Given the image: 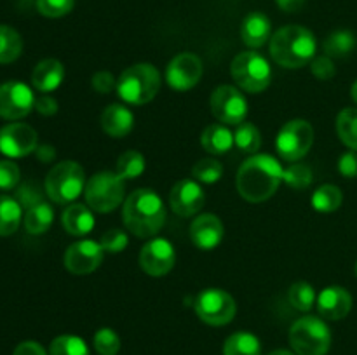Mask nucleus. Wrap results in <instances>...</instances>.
Returning <instances> with one entry per match:
<instances>
[{
  "mask_svg": "<svg viewBox=\"0 0 357 355\" xmlns=\"http://www.w3.org/2000/svg\"><path fill=\"white\" fill-rule=\"evenodd\" d=\"M316 305L323 319L342 320L351 312L352 296L347 289L340 287V285H330L319 292Z\"/></svg>",
  "mask_w": 357,
  "mask_h": 355,
  "instance_id": "a211bd4d",
  "label": "nucleus"
},
{
  "mask_svg": "<svg viewBox=\"0 0 357 355\" xmlns=\"http://www.w3.org/2000/svg\"><path fill=\"white\" fill-rule=\"evenodd\" d=\"M356 275H357V263H356Z\"/></svg>",
  "mask_w": 357,
  "mask_h": 355,
  "instance_id": "864d4df0",
  "label": "nucleus"
},
{
  "mask_svg": "<svg viewBox=\"0 0 357 355\" xmlns=\"http://www.w3.org/2000/svg\"><path fill=\"white\" fill-rule=\"evenodd\" d=\"M135 115L124 104H110L101 113V127L112 138H124L132 131Z\"/></svg>",
  "mask_w": 357,
  "mask_h": 355,
  "instance_id": "aec40b11",
  "label": "nucleus"
},
{
  "mask_svg": "<svg viewBox=\"0 0 357 355\" xmlns=\"http://www.w3.org/2000/svg\"><path fill=\"white\" fill-rule=\"evenodd\" d=\"M37 9L45 17H63L73 9V0H37Z\"/></svg>",
  "mask_w": 357,
  "mask_h": 355,
  "instance_id": "58836bf2",
  "label": "nucleus"
},
{
  "mask_svg": "<svg viewBox=\"0 0 357 355\" xmlns=\"http://www.w3.org/2000/svg\"><path fill=\"white\" fill-rule=\"evenodd\" d=\"M195 313L208 326H225L237 313L236 299L223 289H204L194 301Z\"/></svg>",
  "mask_w": 357,
  "mask_h": 355,
  "instance_id": "1a4fd4ad",
  "label": "nucleus"
},
{
  "mask_svg": "<svg viewBox=\"0 0 357 355\" xmlns=\"http://www.w3.org/2000/svg\"><path fill=\"white\" fill-rule=\"evenodd\" d=\"M282 176L284 167L278 162V159L267 153H257L244 160L237 171V191L248 202H264L278 191Z\"/></svg>",
  "mask_w": 357,
  "mask_h": 355,
  "instance_id": "f257e3e1",
  "label": "nucleus"
},
{
  "mask_svg": "<svg viewBox=\"0 0 357 355\" xmlns=\"http://www.w3.org/2000/svg\"><path fill=\"white\" fill-rule=\"evenodd\" d=\"M312 180V169L309 166H305V164H289L284 169V176H282V183L295 188V190L309 188Z\"/></svg>",
  "mask_w": 357,
  "mask_h": 355,
  "instance_id": "c9c22d12",
  "label": "nucleus"
},
{
  "mask_svg": "<svg viewBox=\"0 0 357 355\" xmlns=\"http://www.w3.org/2000/svg\"><path fill=\"white\" fill-rule=\"evenodd\" d=\"M35 110L38 113L45 115V117H51V115H54L58 111V101L52 96H49V94H42L40 97L35 100Z\"/></svg>",
  "mask_w": 357,
  "mask_h": 355,
  "instance_id": "a18cd8bd",
  "label": "nucleus"
},
{
  "mask_svg": "<svg viewBox=\"0 0 357 355\" xmlns=\"http://www.w3.org/2000/svg\"><path fill=\"white\" fill-rule=\"evenodd\" d=\"M223 355H261V343L253 333L239 331L227 338Z\"/></svg>",
  "mask_w": 357,
  "mask_h": 355,
  "instance_id": "a878e982",
  "label": "nucleus"
},
{
  "mask_svg": "<svg viewBox=\"0 0 357 355\" xmlns=\"http://www.w3.org/2000/svg\"><path fill=\"white\" fill-rule=\"evenodd\" d=\"M35 152H37L38 159L44 160V162H51V160L54 159V155H56L54 148H52V146H47V145L40 146V148H37Z\"/></svg>",
  "mask_w": 357,
  "mask_h": 355,
  "instance_id": "8fccbe9b",
  "label": "nucleus"
},
{
  "mask_svg": "<svg viewBox=\"0 0 357 355\" xmlns=\"http://www.w3.org/2000/svg\"><path fill=\"white\" fill-rule=\"evenodd\" d=\"M93 89L98 90L100 94H108L114 87H117V80L110 72H98L93 75Z\"/></svg>",
  "mask_w": 357,
  "mask_h": 355,
  "instance_id": "37998d69",
  "label": "nucleus"
},
{
  "mask_svg": "<svg viewBox=\"0 0 357 355\" xmlns=\"http://www.w3.org/2000/svg\"><path fill=\"white\" fill-rule=\"evenodd\" d=\"M234 143H236L237 150L243 153H255L260 150L261 146V134L257 129V125H253L251 122H241L239 125H236V132H234Z\"/></svg>",
  "mask_w": 357,
  "mask_h": 355,
  "instance_id": "c756f323",
  "label": "nucleus"
},
{
  "mask_svg": "<svg viewBox=\"0 0 357 355\" xmlns=\"http://www.w3.org/2000/svg\"><path fill=\"white\" fill-rule=\"evenodd\" d=\"M35 108V96L30 87L17 80L0 86V117L20 120Z\"/></svg>",
  "mask_w": 357,
  "mask_h": 355,
  "instance_id": "ddd939ff",
  "label": "nucleus"
},
{
  "mask_svg": "<svg viewBox=\"0 0 357 355\" xmlns=\"http://www.w3.org/2000/svg\"><path fill=\"white\" fill-rule=\"evenodd\" d=\"M272 23L264 13H251L241 24V38L251 49H258L271 38Z\"/></svg>",
  "mask_w": 357,
  "mask_h": 355,
  "instance_id": "4be33fe9",
  "label": "nucleus"
},
{
  "mask_svg": "<svg viewBox=\"0 0 357 355\" xmlns=\"http://www.w3.org/2000/svg\"><path fill=\"white\" fill-rule=\"evenodd\" d=\"M21 171L13 160H0V188L10 190L20 183Z\"/></svg>",
  "mask_w": 357,
  "mask_h": 355,
  "instance_id": "a19ab883",
  "label": "nucleus"
},
{
  "mask_svg": "<svg viewBox=\"0 0 357 355\" xmlns=\"http://www.w3.org/2000/svg\"><path fill=\"white\" fill-rule=\"evenodd\" d=\"M337 132L345 146L357 152V108H344L338 113Z\"/></svg>",
  "mask_w": 357,
  "mask_h": 355,
  "instance_id": "7c9ffc66",
  "label": "nucleus"
},
{
  "mask_svg": "<svg viewBox=\"0 0 357 355\" xmlns=\"http://www.w3.org/2000/svg\"><path fill=\"white\" fill-rule=\"evenodd\" d=\"M268 355H296V354H293V352H289V350H274V352H271Z\"/></svg>",
  "mask_w": 357,
  "mask_h": 355,
  "instance_id": "3c124183",
  "label": "nucleus"
},
{
  "mask_svg": "<svg viewBox=\"0 0 357 355\" xmlns=\"http://www.w3.org/2000/svg\"><path fill=\"white\" fill-rule=\"evenodd\" d=\"M202 77V61L194 52H180L171 59L166 70V80L174 90H188Z\"/></svg>",
  "mask_w": 357,
  "mask_h": 355,
  "instance_id": "2eb2a0df",
  "label": "nucleus"
},
{
  "mask_svg": "<svg viewBox=\"0 0 357 355\" xmlns=\"http://www.w3.org/2000/svg\"><path fill=\"white\" fill-rule=\"evenodd\" d=\"M65 80V66L54 58L44 59L38 63L31 73V84L37 90L47 94L58 89Z\"/></svg>",
  "mask_w": 357,
  "mask_h": 355,
  "instance_id": "412c9836",
  "label": "nucleus"
},
{
  "mask_svg": "<svg viewBox=\"0 0 357 355\" xmlns=\"http://www.w3.org/2000/svg\"><path fill=\"white\" fill-rule=\"evenodd\" d=\"M38 136L31 125L13 122L0 129V153L10 159H21L37 150Z\"/></svg>",
  "mask_w": 357,
  "mask_h": 355,
  "instance_id": "f8f14e48",
  "label": "nucleus"
},
{
  "mask_svg": "<svg viewBox=\"0 0 357 355\" xmlns=\"http://www.w3.org/2000/svg\"><path fill=\"white\" fill-rule=\"evenodd\" d=\"M159 70L149 63H138L126 68L117 79V94L129 104H145L157 96L160 89Z\"/></svg>",
  "mask_w": 357,
  "mask_h": 355,
  "instance_id": "20e7f679",
  "label": "nucleus"
},
{
  "mask_svg": "<svg viewBox=\"0 0 357 355\" xmlns=\"http://www.w3.org/2000/svg\"><path fill=\"white\" fill-rule=\"evenodd\" d=\"M204 191L195 180H180L169 194L171 209L183 218L197 214L204 207Z\"/></svg>",
  "mask_w": 357,
  "mask_h": 355,
  "instance_id": "f3484780",
  "label": "nucleus"
},
{
  "mask_svg": "<svg viewBox=\"0 0 357 355\" xmlns=\"http://www.w3.org/2000/svg\"><path fill=\"white\" fill-rule=\"evenodd\" d=\"M126 183L117 173L101 171L86 183V204L96 212H110L124 200Z\"/></svg>",
  "mask_w": 357,
  "mask_h": 355,
  "instance_id": "6e6552de",
  "label": "nucleus"
},
{
  "mask_svg": "<svg viewBox=\"0 0 357 355\" xmlns=\"http://www.w3.org/2000/svg\"><path fill=\"white\" fill-rule=\"evenodd\" d=\"M201 145L206 152L213 153V155H223L236 145L234 132L222 124H211L202 131Z\"/></svg>",
  "mask_w": 357,
  "mask_h": 355,
  "instance_id": "b1692460",
  "label": "nucleus"
},
{
  "mask_svg": "<svg viewBox=\"0 0 357 355\" xmlns=\"http://www.w3.org/2000/svg\"><path fill=\"white\" fill-rule=\"evenodd\" d=\"M316 49L314 33L300 24L281 28L271 37V56L282 68H302L316 58Z\"/></svg>",
  "mask_w": 357,
  "mask_h": 355,
  "instance_id": "7ed1b4c3",
  "label": "nucleus"
},
{
  "mask_svg": "<svg viewBox=\"0 0 357 355\" xmlns=\"http://www.w3.org/2000/svg\"><path fill=\"white\" fill-rule=\"evenodd\" d=\"M23 51V38L14 28L0 24V65L16 61Z\"/></svg>",
  "mask_w": 357,
  "mask_h": 355,
  "instance_id": "c85d7f7f",
  "label": "nucleus"
},
{
  "mask_svg": "<svg viewBox=\"0 0 357 355\" xmlns=\"http://www.w3.org/2000/svg\"><path fill=\"white\" fill-rule=\"evenodd\" d=\"M145 171V159L136 150H129V152L122 153L117 160V171L115 173L122 178V180H135V178L142 176Z\"/></svg>",
  "mask_w": 357,
  "mask_h": 355,
  "instance_id": "f704fd0d",
  "label": "nucleus"
},
{
  "mask_svg": "<svg viewBox=\"0 0 357 355\" xmlns=\"http://www.w3.org/2000/svg\"><path fill=\"white\" fill-rule=\"evenodd\" d=\"M338 171L345 178H357V152H345L338 160Z\"/></svg>",
  "mask_w": 357,
  "mask_h": 355,
  "instance_id": "c03bdc74",
  "label": "nucleus"
},
{
  "mask_svg": "<svg viewBox=\"0 0 357 355\" xmlns=\"http://www.w3.org/2000/svg\"><path fill=\"white\" fill-rule=\"evenodd\" d=\"M13 355H47V352L37 341H23L17 345Z\"/></svg>",
  "mask_w": 357,
  "mask_h": 355,
  "instance_id": "49530a36",
  "label": "nucleus"
},
{
  "mask_svg": "<svg viewBox=\"0 0 357 355\" xmlns=\"http://www.w3.org/2000/svg\"><path fill=\"white\" fill-rule=\"evenodd\" d=\"M105 249L96 240H79L65 251L63 263L73 275H87L103 263Z\"/></svg>",
  "mask_w": 357,
  "mask_h": 355,
  "instance_id": "4468645a",
  "label": "nucleus"
},
{
  "mask_svg": "<svg viewBox=\"0 0 357 355\" xmlns=\"http://www.w3.org/2000/svg\"><path fill=\"white\" fill-rule=\"evenodd\" d=\"M94 348L100 355H117L121 350V338L110 327H101L93 338Z\"/></svg>",
  "mask_w": 357,
  "mask_h": 355,
  "instance_id": "4c0bfd02",
  "label": "nucleus"
},
{
  "mask_svg": "<svg viewBox=\"0 0 357 355\" xmlns=\"http://www.w3.org/2000/svg\"><path fill=\"white\" fill-rule=\"evenodd\" d=\"M20 195H21V202H20V204H26L28 207H31V205H35V204H38V202H42V195L38 194L37 188H33V190H31L30 184H24V187L21 188Z\"/></svg>",
  "mask_w": 357,
  "mask_h": 355,
  "instance_id": "de8ad7c7",
  "label": "nucleus"
},
{
  "mask_svg": "<svg viewBox=\"0 0 357 355\" xmlns=\"http://www.w3.org/2000/svg\"><path fill=\"white\" fill-rule=\"evenodd\" d=\"M176 263V251L167 239H152L143 246L139 253V265L145 274L152 277H162L169 274Z\"/></svg>",
  "mask_w": 357,
  "mask_h": 355,
  "instance_id": "dca6fc26",
  "label": "nucleus"
},
{
  "mask_svg": "<svg viewBox=\"0 0 357 355\" xmlns=\"http://www.w3.org/2000/svg\"><path fill=\"white\" fill-rule=\"evenodd\" d=\"M223 223L216 214H201L192 221L190 239L201 251H211L223 240Z\"/></svg>",
  "mask_w": 357,
  "mask_h": 355,
  "instance_id": "6ab92c4d",
  "label": "nucleus"
},
{
  "mask_svg": "<svg viewBox=\"0 0 357 355\" xmlns=\"http://www.w3.org/2000/svg\"><path fill=\"white\" fill-rule=\"evenodd\" d=\"M49 355H89V347L82 338L61 334L51 341Z\"/></svg>",
  "mask_w": 357,
  "mask_h": 355,
  "instance_id": "473e14b6",
  "label": "nucleus"
},
{
  "mask_svg": "<svg viewBox=\"0 0 357 355\" xmlns=\"http://www.w3.org/2000/svg\"><path fill=\"white\" fill-rule=\"evenodd\" d=\"M63 228L73 237H84L93 232L94 214L89 205L70 204L61 216Z\"/></svg>",
  "mask_w": 357,
  "mask_h": 355,
  "instance_id": "5701e85b",
  "label": "nucleus"
},
{
  "mask_svg": "<svg viewBox=\"0 0 357 355\" xmlns=\"http://www.w3.org/2000/svg\"><path fill=\"white\" fill-rule=\"evenodd\" d=\"M211 111L220 122L229 125H239L248 117V100L234 86H220L211 94Z\"/></svg>",
  "mask_w": 357,
  "mask_h": 355,
  "instance_id": "9b49d317",
  "label": "nucleus"
},
{
  "mask_svg": "<svg viewBox=\"0 0 357 355\" xmlns=\"http://www.w3.org/2000/svg\"><path fill=\"white\" fill-rule=\"evenodd\" d=\"M223 167L218 160L215 159H202L192 169V176L195 181H201V183L213 184L222 178Z\"/></svg>",
  "mask_w": 357,
  "mask_h": 355,
  "instance_id": "e433bc0d",
  "label": "nucleus"
},
{
  "mask_svg": "<svg viewBox=\"0 0 357 355\" xmlns=\"http://www.w3.org/2000/svg\"><path fill=\"white\" fill-rule=\"evenodd\" d=\"M54 219V211L47 202H38V204L28 207L26 214H24V228L31 235H42L47 232Z\"/></svg>",
  "mask_w": 357,
  "mask_h": 355,
  "instance_id": "393cba45",
  "label": "nucleus"
},
{
  "mask_svg": "<svg viewBox=\"0 0 357 355\" xmlns=\"http://www.w3.org/2000/svg\"><path fill=\"white\" fill-rule=\"evenodd\" d=\"M288 298L293 308H296L298 312H309L317 301L316 291H314V287L309 282H295L289 287Z\"/></svg>",
  "mask_w": 357,
  "mask_h": 355,
  "instance_id": "72a5a7b5",
  "label": "nucleus"
},
{
  "mask_svg": "<svg viewBox=\"0 0 357 355\" xmlns=\"http://www.w3.org/2000/svg\"><path fill=\"white\" fill-rule=\"evenodd\" d=\"M230 75L241 89L251 94L261 93L272 82L271 63L257 51L239 52L230 63Z\"/></svg>",
  "mask_w": 357,
  "mask_h": 355,
  "instance_id": "0eeeda50",
  "label": "nucleus"
},
{
  "mask_svg": "<svg viewBox=\"0 0 357 355\" xmlns=\"http://www.w3.org/2000/svg\"><path fill=\"white\" fill-rule=\"evenodd\" d=\"M23 219L21 204L9 195H0V237H9L20 228Z\"/></svg>",
  "mask_w": 357,
  "mask_h": 355,
  "instance_id": "bb28decb",
  "label": "nucleus"
},
{
  "mask_svg": "<svg viewBox=\"0 0 357 355\" xmlns=\"http://www.w3.org/2000/svg\"><path fill=\"white\" fill-rule=\"evenodd\" d=\"M284 13H300L305 7V0H275Z\"/></svg>",
  "mask_w": 357,
  "mask_h": 355,
  "instance_id": "09e8293b",
  "label": "nucleus"
},
{
  "mask_svg": "<svg viewBox=\"0 0 357 355\" xmlns=\"http://www.w3.org/2000/svg\"><path fill=\"white\" fill-rule=\"evenodd\" d=\"M310 70H312V75L319 80H331L337 73L333 65V59L330 56H319V58L312 59V65H310Z\"/></svg>",
  "mask_w": 357,
  "mask_h": 355,
  "instance_id": "79ce46f5",
  "label": "nucleus"
},
{
  "mask_svg": "<svg viewBox=\"0 0 357 355\" xmlns=\"http://www.w3.org/2000/svg\"><path fill=\"white\" fill-rule=\"evenodd\" d=\"M351 94H352V100L356 101L357 103V80L354 82V86H352V89H351Z\"/></svg>",
  "mask_w": 357,
  "mask_h": 355,
  "instance_id": "603ef678",
  "label": "nucleus"
},
{
  "mask_svg": "<svg viewBox=\"0 0 357 355\" xmlns=\"http://www.w3.org/2000/svg\"><path fill=\"white\" fill-rule=\"evenodd\" d=\"M357 45L356 35L351 30H338L324 40V52L330 58H347Z\"/></svg>",
  "mask_w": 357,
  "mask_h": 355,
  "instance_id": "cd10ccee",
  "label": "nucleus"
},
{
  "mask_svg": "<svg viewBox=\"0 0 357 355\" xmlns=\"http://www.w3.org/2000/svg\"><path fill=\"white\" fill-rule=\"evenodd\" d=\"M289 345L296 355H326L331 347V331L319 317H302L289 329Z\"/></svg>",
  "mask_w": 357,
  "mask_h": 355,
  "instance_id": "423d86ee",
  "label": "nucleus"
},
{
  "mask_svg": "<svg viewBox=\"0 0 357 355\" xmlns=\"http://www.w3.org/2000/svg\"><path fill=\"white\" fill-rule=\"evenodd\" d=\"M314 143V129L303 118L286 122L275 138L278 153L288 162H296L309 153Z\"/></svg>",
  "mask_w": 357,
  "mask_h": 355,
  "instance_id": "9d476101",
  "label": "nucleus"
},
{
  "mask_svg": "<svg viewBox=\"0 0 357 355\" xmlns=\"http://www.w3.org/2000/svg\"><path fill=\"white\" fill-rule=\"evenodd\" d=\"M86 190V173L75 160H63L49 171L45 194L56 204H70Z\"/></svg>",
  "mask_w": 357,
  "mask_h": 355,
  "instance_id": "39448f33",
  "label": "nucleus"
},
{
  "mask_svg": "<svg viewBox=\"0 0 357 355\" xmlns=\"http://www.w3.org/2000/svg\"><path fill=\"white\" fill-rule=\"evenodd\" d=\"M128 242V235L119 228L108 230V232H105L100 239L101 247H103L107 253H121V251L126 249Z\"/></svg>",
  "mask_w": 357,
  "mask_h": 355,
  "instance_id": "ea45409f",
  "label": "nucleus"
},
{
  "mask_svg": "<svg viewBox=\"0 0 357 355\" xmlns=\"http://www.w3.org/2000/svg\"><path fill=\"white\" fill-rule=\"evenodd\" d=\"M312 207L319 212H333L340 209L344 202L342 190L335 184H323L312 194Z\"/></svg>",
  "mask_w": 357,
  "mask_h": 355,
  "instance_id": "2f4dec72",
  "label": "nucleus"
},
{
  "mask_svg": "<svg viewBox=\"0 0 357 355\" xmlns=\"http://www.w3.org/2000/svg\"><path fill=\"white\" fill-rule=\"evenodd\" d=\"M122 219L129 232L139 239H149L166 223V205L157 191L139 188L126 198Z\"/></svg>",
  "mask_w": 357,
  "mask_h": 355,
  "instance_id": "f03ea898",
  "label": "nucleus"
}]
</instances>
